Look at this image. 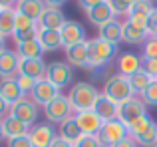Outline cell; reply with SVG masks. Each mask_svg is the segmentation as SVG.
Returning <instances> with one entry per match:
<instances>
[{"label": "cell", "instance_id": "51", "mask_svg": "<svg viewBox=\"0 0 157 147\" xmlns=\"http://www.w3.org/2000/svg\"><path fill=\"white\" fill-rule=\"evenodd\" d=\"M4 137V127H2V119H0V139Z\"/></svg>", "mask_w": 157, "mask_h": 147}, {"label": "cell", "instance_id": "30", "mask_svg": "<svg viewBox=\"0 0 157 147\" xmlns=\"http://www.w3.org/2000/svg\"><path fill=\"white\" fill-rule=\"evenodd\" d=\"M14 20H16V8L0 12V36H14Z\"/></svg>", "mask_w": 157, "mask_h": 147}, {"label": "cell", "instance_id": "8", "mask_svg": "<svg viewBox=\"0 0 157 147\" xmlns=\"http://www.w3.org/2000/svg\"><path fill=\"white\" fill-rule=\"evenodd\" d=\"M72 111L74 109H72V104H70L68 96H62V93L44 107L46 119L50 121V123H62V121L70 119V117H72Z\"/></svg>", "mask_w": 157, "mask_h": 147}, {"label": "cell", "instance_id": "55", "mask_svg": "<svg viewBox=\"0 0 157 147\" xmlns=\"http://www.w3.org/2000/svg\"><path fill=\"white\" fill-rule=\"evenodd\" d=\"M155 147H157V145H155Z\"/></svg>", "mask_w": 157, "mask_h": 147}, {"label": "cell", "instance_id": "11", "mask_svg": "<svg viewBox=\"0 0 157 147\" xmlns=\"http://www.w3.org/2000/svg\"><path fill=\"white\" fill-rule=\"evenodd\" d=\"M58 96H60V89H58L52 81H48L46 77H44V80H38L36 85H34V89H32V101H34L36 105L38 104L44 105V107H46L52 100H56Z\"/></svg>", "mask_w": 157, "mask_h": 147}, {"label": "cell", "instance_id": "31", "mask_svg": "<svg viewBox=\"0 0 157 147\" xmlns=\"http://www.w3.org/2000/svg\"><path fill=\"white\" fill-rule=\"evenodd\" d=\"M127 22H131L133 26H137L139 30H147V24H149V14H143V12L129 10V16H127Z\"/></svg>", "mask_w": 157, "mask_h": 147}, {"label": "cell", "instance_id": "34", "mask_svg": "<svg viewBox=\"0 0 157 147\" xmlns=\"http://www.w3.org/2000/svg\"><path fill=\"white\" fill-rule=\"evenodd\" d=\"M38 36V26H32V28H26V30H16L14 32V40L16 44L20 42H26V40H32Z\"/></svg>", "mask_w": 157, "mask_h": 147}, {"label": "cell", "instance_id": "6", "mask_svg": "<svg viewBox=\"0 0 157 147\" xmlns=\"http://www.w3.org/2000/svg\"><path fill=\"white\" fill-rule=\"evenodd\" d=\"M145 113H147L145 104H143V100H139V97H131V100H127V101H123V104L117 105V119L121 121L127 129H129L139 117L145 115Z\"/></svg>", "mask_w": 157, "mask_h": 147}, {"label": "cell", "instance_id": "21", "mask_svg": "<svg viewBox=\"0 0 157 147\" xmlns=\"http://www.w3.org/2000/svg\"><path fill=\"white\" fill-rule=\"evenodd\" d=\"M141 62L143 60L139 58L137 54H133V52H123V54L117 56V70L121 76H131V74L139 72L141 70Z\"/></svg>", "mask_w": 157, "mask_h": 147}, {"label": "cell", "instance_id": "12", "mask_svg": "<svg viewBox=\"0 0 157 147\" xmlns=\"http://www.w3.org/2000/svg\"><path fill=\"white\" fill-rule=\"evenodd\" d=\"M60 36H62V46L64 48H70V46L86 42V30L76 20H68V22L64 24V28L60 30Z\"/></svg>", "mask_w": 157, "mask_h": 147}, {"label": "cell", "instance_id": "15", "mask_svg": "<svg viewBox=\"0 0 157 147\" xmlns=\"http://www.w3.org/2000/svg\"><path fill=\"white\" fill-rule=\"evenodd\" d=\"M46 64L42 58L38 60H28V58H20V66H18V76H28L32 80H44L46 77Z\"/></svg>", "mask_w": 157, "mask_h": 147}, {"label": "cell", "instance_id": "29", "mask_svg": "<svg viewBox=\"0 0 157 147\" xmlns=\"http://www.w3.org/2000/svg\"><path fill=\"white\" fill-rule=\"evenodd\" d=\"M127 81H129V85H131V89H133V93H143L147 88H149V84L153 81V77H151L147 72L139 70V72L131 74V76H127Z\"/></svg>", "mask_w": 157, "mask_h": 147}, {"label": "cell", "instance_id": "46", "mask_svg": "<svg viewBox=\"0 0 157 147\" xmlns=\"http://www.w3.org/2000/svg\"><path fill=\"white\" fill-rule=\"evenodd\" d=\"M113 147H137V143H135L131 137H127V139L119 141V143H117V145H113Z\"/></svg>", "mask_w": 157, "mask_h": 147}, {"label": "cell", "instance_id": "53", "mask_svg": "<svg viewBox=\"0 0 157 147\" xmlns=\"http://www.w3.org/2000/svg\"><path fill=\"white\" fill-rule=\"evenodd\" d=\"M0 12H2V10H0Z\"/></svg>", "mask_w": 157, "mask_h": 147}, {"label": "cell", "instance_id": "4", "mask_svg": "<svg viewBox=\"0 0 157 147\" xmlns=\"http://www.w3.org/2000/svg\"><path fill=\"white\" fill-rule=\"evenodd\" d=\"M104 96L109 97L111 101H115V104H123V101L131 100V97H135L133 89H131L129 81H127L125 76H121V74H113V76H109L105 80L104 84Z\"/></svg>", "mask_w": 157, "mask_h": 147}, {"label": "cell", "instance_id": "38", "mask_svg": "<svg viewBox=\"0 0 157 147\" xmlns=\"http://www.w3.org/2000/svg\"><path fill=\"white\" fill-rule=\"evenodd\" d=\"M16 81H18L20 89H22L24 93H26V92L32 93V89H34V85H36V80H32V77H28V76H18Z\"/></svg>", "mask_w": 157, "mask_h": 147}, {"label": "cell", "instance_id": "26", "mask_svg": "<svg viewBox=\"0 0 157 147\" xmlns=\"http://www.w3.org/2000/svg\"><path fill=\"white\" fill-rule=\"evenodd\" d=\"M38 42L44 52H58L62 48V36L58 30H40L38 28Z\"/></svg>", "mask_w": 157, "mask_h": 147}, {"label": "cell", "instance_id": "19", "mask_svg": "<svg viewBox=\"0 0 157 147\" xmlns=\"http://www.w3.org/2000/svg\"><path fill=\"white\" fill-rule=\"evenodd\" d=\"M68 20L64 18L62 10H54V8H46V12L42 14V18L38 20V28L40 30H58L60 32L64 28V24Z\"/></svg>", "mask_w": 157, "mask_h": 147}, {"label": "cell", "instance_id": "54", "mask_svg": "<svg viewBox=\"0 0 157 147\" xmlns=\"http://www.w3.org/2000/svg\"><path fill=\"white\" fill-rule=\"evenodd\" d=\"M155 80H157V77H155Z\"/></svg>", "mask_w": 157, "mask_h": 147}, {"label": "cell", "instance_id": "41", "mask_svg": "<svg viewBox=\"0 0 157 147\" xmlns=\"http://www.w3.org/2000/svg\"><path fill=\"white\" fill-rule=\"evenodd\" d=\"M8 147H32L28 135H22V137H14V139H8Z\"/></svg>", "mask_w": 157, "mask_h": 147}, {"label": "cell", "instance_id": "43", "mask_svg": "<svg viewBox=\"0 0 157 147\" xmlns=\"http://www.w3.org/2000/svg\"><path fill=\"white\" fill-rule=\"evenodd\" d=\"M78 2H80V6L84 8L86 12L88 10H92V8H96L98 4H101V2H105V0H78Z\"/></svg>", "mask_w": 157, "mask_h": 147}, {"label": "cell", "instance_id": "37", "mask_svg": "<svg viewBox=\"0 0 157 147\" xmlns=\"http://www.w3.org/2000/svg\"><path fill=\"white\" fill-rule=\"evenodd\" d=\"M131 10L143 12V14H151V12L155 10V6H153V2H151V0H137V2L131 6Z\"/></svg>", "mask_w": 157, "mask_h": 147}, {"label": "cell", "instance_id": "14", "mask_svg": "<svg viewBox=\"0 0 157 147\" xmlns=\"http://www.w3.org/2000/svg\"><path fill=\"white\" fill-rule=\"evenodd\" d=\"M18 66H20L18 52H12V50L0 52V80L18 77Z\"/></svg>", "mask_w": 157, "mask_h": 147}, {"label": "cell", "instance_id": "42", "mask_svg": "<svg viewBox=\"0 0 157 147\" xmlns=\"http://www.w3.org/2000/svg\"><path fill=\"white\" fill-rule=\"evenodd\" d=\"M147 32H149L153 38H157V8L149 14V24H147Z\"/></svg>", "mask_w": 157, "mask_h": 147}, {"label": "cell", "instance_id": "32", "mask_svg": "<svg viewBox=\"0 0 157 147\" xmlns=\"http://www.w3.org/2000/svg\"><path fill=\"white\" fill-rule=\"evenodd\" d=\"M141 100L145 105H157V80L149 84V88L141 93Z\"/></svg>", "mask_w": 157, "mask_h": 147}, {"label": "cell", "instance_id": "35", "mask_svg": "<svg viewBox=\"0 0 157 147\" xmlns=\"http://www.w3.org/2000/svg\"><path fill=\"white\" fill-rule=\"evenodd\" d=\"M107 4L111 6V10H113L115 16H129L131 6H127L123 0H107Z\"/></svg>", "mask_w": 157, "mask_h": 147}, {"label": "cell", "instance_id": "27", "mask_svg": "<svg viewBox=\"0 0 157 147\" xmlns=\"http://www.w3.org/2000/svg\"><path fill=\"white\" fill-rule=\"evenodd\" d=\"M147 30H139L137 26H133L131 22H121V42L127 44H143L147 40Z\"/></svg>", "mask_w": 157, "mask_h": 147}, {"label": "cell", "instance_id": "22", "mask_svg": "<svg viewBox=\"0 0 157 147\" xmlns=\"http://www.w3.org/2000/svg\"><path fill=\"white\" fill-rule=\"evenodd\" d=\"M98 38L104 40V42H107V44L117 46V44L121 42V22L113 18L111 22L104 24L101 28H98Z\"/></svg>", "mask_w": 157, "mask_h": 147}, {"label": "cell", "instance_id": "48", "mask_svg": "<svg viewBox=\"0 0 157 147\" xmlns=\"http://www.w3.org/2000/svg\"><path fill=\"white\" fill-rule=\"evenodd\" d=\"M50 147H74V145H72V143H68V141H64L62 137H58V139L54 141V143H52Z\"/></svg>", "mask_w": 157, "mask_h": 147}, {"label": "cell", "instance_id": "17", "mask_svg": "<svg viewBox=\"0 0 157 147\" xmlns=\"http://www.w3.org/2000/svg\"><path fill=\"white\" fill-rule=\"evenodd\" d=\"M0 97H2L4 101H6L8 105H14L18 104L20 100H24V92L20 89L18 81H16V77H12V80H2L0 81Z\"/></svg>", "mask_w": 157, "mask_h": 147}, {"label": "cell", "instance_id": "49", "mask_svg": "<svg viewBox=\"0 0 157 147\" xmlns=\"http://www.w3.org/2000/svg\"><path fill=\"white\" fill-rule=\"evenodd\" d=\"M4 50H6V40L0 36V52H4Z\"/></svg>", "mask_w": 157, "mask_h": 147}, {"label": "cell", "instance_id": "2", "mask_svg": "<svg viewBox=\"0 0 157 147\" xmlns=\"http://www.w3.org/2000/svg\"><path fill=\"white\" fill-rule=\"evenodd\" d=\"M100 96L101 93L98 92V88L94 84H90V81H76V84L70 88L68 100H70V104H72L74 111L80 113V111H90V109H94V105H96V101H98Z\"/></svg>", "mask_w": 157, "mask_h": 147}, {"label": "cell", "instance_id": "24", "mask_svg": "<svg viewBox=\"0 0 157 147\" xmlns=\"http://www.w3.org/2000/svg\"><path fill=\"white\" fill-rule=\"evenodd\" d=\"M94 111L100 115V119H101V121L117 119V104H115V101H111L109 97H105L104 93L98 97L96 105H94Z\"/></svg>", "mask_w": 157, "mask_h": 147}, {"label": "cell", "instance_id": "36", "mask_svg": "<svg viewBox=\"0 0 157 147\" xmlns=\"http://www.w3.org/2000/svg\"><path fill=\"white\" fill-rule=\"evenodd\" d=\"M32 26H38V24H36L34 20H30L28 16H24V14H20V12H16L14 32H16V30H26V28H32Z\"/></svg>", "mask_w": 157, "mask_h": 147}, {"label": "cell", "instance_id": "40", "mask_svg": "<svg viewBox=\"0 0 157 147\" xmlns=\"http://www.w3.org/2000/svg\"><path fill=\"white\" fill-rule=\"evenodd\" d=\"M76 147H101V143L98 141L96 135H84Z\"/></svg>", "mask_w": 157, "mask_h": 147}, {"label": "cell", "instance_id": "5", "mask_svg": "<svg viewBox=\"0 0 157 147\" xmlns=\"http://www.w3.org/2000/svg\"><path fill=\"white\" fill-rule=\"evenodd\" d=\"M98 141L101 143V147H113L119 141L129 137V129L121 123L119 119H111V121H104L100 133H98Z\"/></svg>", "mask_w": 157, "mask_h": 147}, {"label": "cell", "instance_id": "25", "mask_svg": "<svg viewBox=\"0 0 157 147\" xmlns=\"http://www.w3.org/2000/svg\"><path fill=\"white\" fill-rule=\"evenodd\" d=\"M2 127H4V137H8V139L28 135V131H30V125H26L24 121L16 119V117H12V115H6L2 119Z\"/></svg>", "mask_w": 157, "mask_h": 147}, {"label": "cell", "instance_id": "13", "mask_svg": "<svg viewBox=\"0 0 157 147\" xmlns=\"http://www.w3.org/2000/svg\"><path fill=\"white\" fill-rule=\"evenodd\" d=\"M74 119L78 121V125H80L82 133L84 135H98L101 129V125H104V121L100 119V115H98L94 109H90V111H80L74 115Z\"/></svg>", "mask_w": 157, "mask_h": 147}, {"label": "cell", "instance_id": "16", "mask_svg": "<svg viewBox=\"0 0 157 147\" xmlns=\"http://www.w3.org/2000/svg\"><path fill=\"white\" fill-rule=\"evenodd\" d=\"M16 12L28 16L30 20H34L38 24V20L46 12V4H44V0H18L16 2Z\"/></svg>", "mask_w": 157, "mask_h": 147}, {"label": "cell", "instance_id": "1", "mask_svg": "<svg viewBox=\"0 0 157 147\" xmlns=\"http://www.w3.org/2000/svg\"><path fill=\"white\" fill-rule=\"evenodd\" d=\"M117 56V46L113 44H107L104 40L96 38L88 42V68L92 72V76H100L101 72L105 70L107 66L111 64V60Z\"/></svg>", "mask_w": 157, "mask_h": 147}, {"label": "cell", "instance_id": "44", "mask_svg": "<svg viewBox=\"0 0 157 147\" xmlns=\"http://www.w3.org/2000/svg\"><path fill=\"white\" fill-rule=\"evenodd\" d=\"M46 8H54V10H60V6H64L66 0H44Z\"/></svg>", "mask_w": 157, "mask_h": 147}, {"label": "cell", "instance_id": "45", "mask_svg": "<svg viewBox=\"0 0 157 147\" xmlns=\"http://www.w3.org/2000/svg\"><path fill=\"white\" fill-rule=\"evenodd\" d=\"M8 113H10V105H8L6 101H4L2 97H0V117H2V119H4V117H6Z\"/></svg>", "mask_w": 157, "mask_h": 147}, {"label": "cell", "instance_id": "47", "mask_svg": "<svg viewBox=\"0 0 157 147\" xmlns=\"http://www.w3.org/2000/svg\"><path fill=\"white\" fill-rule=\"evenodd\" d=\"M14 2L16 0H0V10H10V8H14Z\"/></svg>", "mask_w": 157, "mask_h": 147}, {"label": "cell", "instance_id": "20", "mask_svg": "<svg viewBox=\"0 0 157 147\" xmlns=\"http://www.w3.org/2000/svg\"><path fill=\"white\" fill-rule=\"evenodd\" d=\"M86 14H88L90 24H94V26H98V28H101L104 24L111 22V20L115 18V14H113V10H111V6L107 4V0L101 2V4H98V6L92 8V10H88Z\"/></svg>", "mask_w": 157, "mask_h": 147}, {"label": "cell", "instance_id": "3", "mask_svg": "<svg viewBox=\"0 0 157 147\" xmlns=\"http://www.w3.org/2000/svg\"><path fill=\"white\" fill-rule=\"evenodd\" d=\"M129 137L141 147H155L157 145V123L145 113L129 127Z\"/></svg>", "mask_w": 157, "mask_h": 147}, {"label": "cell", "instance_id": "18", "mask_svg": "<svg viewBox=\"0 0 157 147\" xmlns=\"http://www.w3.org/2000/svg\"><path fill=\"white\" fill-rule=\"evenodd\" d=\"M88 42L66 48V62L74 68H88Z\"/></svg>", "mask_w": 157, "mask_h": 147}, {"label": "cell", "instance_id": "52", "mask_svg": "<svg viewBox=\"0 0 157 147\" xmlns=\"http://www.w3.org/2000/svg\"><path fill=\"white\" fill-rule=\"evenodd\" d=\"M151 2H153V0H151Z\"/></svg>", "mask_w": 157, "mask_h": 147}, {"label": "cell", "instance_id": "50", "mask_svg": "<svg viewBox=\"0 0 157 147\" xmlns=\"http://www.w3.org/2000/svg\"><path fill=\"white\" fill-rule=\"evenodd\" d=\"M123 2H125V4H127V6H133V4H135V2H137V0H123Z\"/></svg>", "mask_w": 157, "mask_h": 147}, {"label": "cell", "instance_id": "7", "mask_svg": "<svg viewBox=\"0 0 157 147\" xmlns=\"http://www.w3.org/2000/svg\"><path fill=\"white\" fill-rule=\"evenodd\" d=\"M46 80L52 81L58 89L74 84V70L68 62H52L46 68Z\"/></svg>", "mask_w": 157, "mask_h": 147}, {"label": "cell", "instance_id": "10", "mask_svg": "<svg viewBox=\"0 0 157 147\" xmlns=\"http://www.w3.org/2000/svg\"><path fill=\"white\" fill-rule=\"evenodd\" d=\"M8 115H12V117H16V119H20V121H24L26 125H34L36 123V119H38V105L34 104L32 100H20L18 104H14L10 107V113Z\"/></svg>", "mask_w": 157, "mask_h": 147}, {"label": "cell", "instance_id": "9", "mask_svg": "<svg viewBox=\"0 0 157 147\" xmlns=\"http://www.w3.org/2000/svg\"><path fill=\"white\" fill-rule=\"evenodd\" d=\"M28 139H30L32 147H50L54 141L58 139L56 129L52 123H34L28 131Z\"/></svg>", "mask_w": 157, "mask_h": 147}, {"label": "cell", "instance_id": "33", "mask_svg": "<svg viewBox=\"0 0 157 147\" xmlns=\"http://www.w3.org/2000/svg\"><path fill=\"white\" fill-rule=\"evenodd\" d=\"M143 58L157 60V38H153V36H149L143 42Z\"/></svg>", "mask_w": 157, "mask_h": 147}, {"label": "cell", "instance_id": "28", "mask_svg": "<svg viewBox=\"0 0 157 147\" xmlns=\"http://www.w3.org/2000/svg\"><path fill=\"white\" fill-rule=\"evenodd\" d=\"M16 52H18V56H20V58L38 60V58H42V54H44V48L40 46L38 38H32V40H26V42H20V44H16Z\"/></svg>", "mask_w": 157, "mask_h": 147}, {"label": "cell", "instance_id": "23", "mask_svg": "<svg viewBox=\"0 0 157 147\" xmlns=\"http://www.w3.org/2000/svg\"><path fill=\"white\" fill-rule=\"evenodd\" d=\"M64 141H68V143H72L74 147H76L78 143H80V139L84 137V133H82L80 125H78V121L74 119V117H70V119L62 121L60 123V135Z\"/></svg>", "mask_w": 157, "mask_h": 147}, {"label": "cell", "instance_id": "39", "mask_svg": "<svg viewBox=\"0 0 157 147\" xmlns=\"http://www.w3.org/2000/svg\"><path fill=\"white\" fill-rule=\"evenodd\" d=\"M141 70L143 72H147L151 77H157V60H149V58H143V62H141Z\"/></svg>", "mask_w": 157, "mask_h": 147}]
</instances>
